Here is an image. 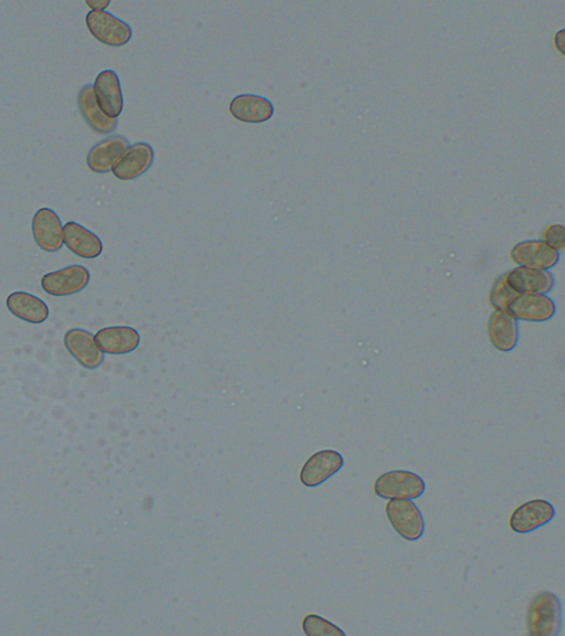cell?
Returning <instances> with one entry per match:
<instances>
[{"mask_svg": "<svg viewBox=\"0 0 565 636\" xmlns=\"http://www.w3.org/2000/svg\"><path fill=\"white\" fill-rule=\"evenodd\" d=\"M562 622V602L556 593L542 591L531 599L527 611L528 634L559 636Z\"/></svg>", "mask_w": 565, "mask_h": 636, "instance_id": "1", "label": "cell"}, {"mask_svg": "<svg viewBox=\"0 0 565 636\" xmlns=\"http://www.w3.org/2000/svg\"><path fill=\"white\" fill-rule=\"evenodd\" d=\"M425 482L413 472L395 470L380 475L374 493L384 500H416L424 494Z\"/></svg>", "mask_w": 565, "mask_h": 636, "instance_id": "2", "label": "cell"}, {"mask_svg": "<svg viewBox=\"0 0 565 636\" xmlns=\"http://www.w3.org/2000/svg\"><path fill=\"white\" fill-rule=\"evenodd\" d=\"M385 513L391 525L401 537L415 542L424 536V517L419 507L411 500H390Z\"/></svg>", "mask_w": 565, "mask_h": 636, "instance_id": "3", "label": "cell"}, {"mask_svg": "<svg viewBox=\"0 0 565 636\" xmlns=\"http://www.w3.org/2000/svg\"><path fill=\"white\" fill-rule=\"evenodd\" d=\"M86 23L89 33L103 45L123 47L133 37V30L129 24L105 10H91L87 15Z\"/></svg>", "mask_w": 565, "mask_h": 636, "instance_id": "4", "label": "cell"}, {"mask_svg": "<svg viewBox=\"0 0 565 636\" xmlns=\"http://www.w3.org/2000/svg\"><path fill=\"white\" fill-rule=\"evenodd\" d=\"M91 274L83 265H68L59 271L50 272L41 280L42 289L47 294L57 296H70L80 293L89 283Z\"/></svg>", "mask_w": 565, "mask_h": 636, "instance_id": "5", "label": "cell"}, {"mask_svg": "<svg viewBox=\"0 0 565 636\" xmlns=\"http://www.w3.org/2000/svg\"><path fill=\"white\" fill-rule=\"evenodd\" d=\"M93 92L102 112L110 119L118 120L124 109L123 92L118 74L113 70L99 73L95 79Z\"/></svg>", "mask_w": 565, "mask_h": 636, "instance_id": "6", "label": "cell"}, {"mask_svg": "<svg viewBox=\"0 0 565 636\" xmlns=\"http://www.w3.org/2000/svg\"><path fill=\"white\" fill-rule=\"evenodd\" d=\"M556 516V510L550 502L533 500L522 504L510 516V528L515 533L529 534L545 526Z\"/></svg>", "mask_w": 565, "mask_h": 636, "instance_id": "7", "label": "cell"}, {"mask_svg": "<svg viewBox=\"0 0 565 636\" xmlns=\"http://www.w3.org/2000/svg\"><path fill=\"white\" fill-rule=\"evenodd\" d=\"M345 464L342 455L334 450H319L310 457L300 471V482L308 487L325 483L332 475L340 472Z\"/></svg>", "mask_w": 565, "mask_h": 636, "instance_id": "8", "label": "cell"}, {"mask_svg": "<svg viewBox=\"0 0 565 636\" xmlns=\"http://www.w3.org/2000/svg\"><path fill=\"white\" fill-rule=\"evenodd\" d=\"M33 233L37 245L46 252L60 251L65 245L60 217L50 208H41L36 212Z\"/></svg>", "mask_w": 565, "mask_h": 636, "instance_id": "9", "label": "cell"}, {"mask_svg": "<svg viewBox=\"0 0 565 636\" xmlns=\"http://www.w3.org/2000/svg\"><path fill=\"white\" fill-rule=\"evenodd\" d=\"M154 159L155 151L149 143H136L126 150L112 172L120 180H133L149 172Z\"/></svg>", "mask_w": 565, "mask_h": 636, "instance_id": "10", "label": "cell"}, {"mask_svg": "<svg viewBox=\"0 0 565 636\" xmlns=\"http://www.w3.org/2000/svg\"><path fill=\"white\" fill-rule=\"evenodd\" d=\"M130 147L128 137L123 135H112L98 144H95L89 151L87 164L92 172L97 174H107L112 171L124 153Z\"/></svg>", "mask_w": 565, "mask_h": 636, "instance_id": "11", "label": "cell"}, {"mask_svg": "<svg viewBox=\"0 0 565 636\" xmlns=\"http://www.w3.org/2000/svg\"><path fill=\"white\" fill-rule=\"evenodd\" d=\"M68 352L87 369H98L104 362V353L99 351L94 335L82 328H72L65 335Z\"/></svg>", "mask_w": 565, "mask_h": 636, "instance_id": "12", "label": "cell"}, {"mask_svg": "<svg viewBox=\"0 0 565 636\" xmlns=\"http://www.w3.org/2000/svg\"><path fill=\"white\" fill-rule=\"evenodd\" d=\"M516 320L546 322L556 314V304L543 294H519L508 306Z\"/></svg>", "mask_w": 565, "mask_h": 636, "instance_id": "13", "label": "cell"}, {"mask_svg": "<svg viewBox=\"0 0 565 636\" xmlns=\"http://www.w3.org/2000/svg\"><path fill=\"white\" fill-rule=\"evenodd\" d=\"M511 258L521 267L541 270L551 269L559 262V252L543 241L518 243L511 250Z\"/></svg>", "mask_w": 565, "mask_h": 636, "instance_id": "14", "label": "cell"}, {"mask_svg": "<svg viewBox=\"0 0 565 636\" xmlns=\"http://www.w3.org/2000/svg\"><path fill=\"white\" fill-rule=\"evenodd\" d=\"M99 351L110 355H125L140 346V333L130 326L102 328L94 335Z\"/></svg>", "mask_w": 565, "mask_h": 636, "instance_id": "15", "label": "cell"}, {"mask_svg": "<svg viewBox=\"0 0 565 636\" xmlns=\"http://www.w3.org/2000/svg\"><path fill=\"white\" fill-rule=\"evenodd\" d=\"M230 113L243 123L261 124L272 119L274 105L261 95L241 94L231 101Z\"/></svg>", "mask_w": 565, "mask_h": 636, "instance_id": "16", "label": "cell"}, {"mask_svg": "<svg viewBox=\"0 0 565 636\" xmlns=\"http://www.w3.org/2000/svg\"><path fill=\"white\" fill-rule=\"evenodd\" d=\"M63 242L68 250L83 259H95L103 252L101 238L75 221L63 227Z\"/></svg>", "mask_w": 565, "mask_h": 636, "instance_id": "17", "label": "cell"}, {"mask_svg": "<svg viewBox=\"0 0 565 636\" xmlns=\"http://www.w3.org/2000/svg\"><path fill=\"white\" fill-rule=\"evenodd\" d=\"M507 282L519 294H545L553 289L554 278L548 271L519 267L507 273Z\"/></svg>", "mask_w": 565, "mask_h": 636, "instance_id": "18", "label": "cell"}, {"mask_svg": "<svg viewBox=\"0 0 565 636\" xmlns=\"http://www.w3.org/2000/svg\"><path fill=\"white\" fill-rule=\"evenodd\" d=\"M78 110L87 123L99 134L108 135L118 129L119 121L108 118L99 108L94 98L92 84H86L78 94Z\"/></svg>", "mask_w": 565, "mask_h": 636, "instance_id": "19", "label": "cell"}, {"mask_svg": "<svg viewBox=\"0 0 565 636\" xmlns=\"http://www.w3.org/2000/svg\"><path fill=\"white\" fill-rule=\"evenodd\" d=\"M10 313L30 324H42L49 317V307L39 298L27 292H14L7 299Z\"/></svg>", "mask_w": 565, "mask_h": 636, "instance_id": "20", "label": "cell"}, {"mask_svg": "<svg viewBox=\"0 0 565 636\" xmlns=\"http://www.w3.org/2000/svg\"><path fill=\"white\" fill-rule=\"evenodd\" d=\"M491 343L500 352H510L518 342V323L509 313L496 311L488 324Z\"/></svg>", "mask_w": 565, "mask_h": 636, "instance_id": "21", "label": "cell"}, {"mask_svg": "<svg viewBox=\"0 0 565 636\" xmlns=\"http://www.w3.org/2000/svg\"><path fill=\"white\" fill-rule=\"evenodd\" d=\"M518 292H516L507 282V273L500 275L495 281L493 288L490 291V303L496 310L508 313V306L512 301L518 296Z\"/></svg>", "mask_w": 565, "mask_h": 636, "instance_id": "22", "label": "cell"}, {"mask_svg": "<svg viewBox=\"0 0 565 636\" xmlns=\"http://www.w3.org/2000/svg\"><path fill=\"white\" fill-rule=\"evenodd\" d=\"M303 629L308 636H346L337 625L315 614H309L304 619Z\"/></svg>", "mask_w": 565, "mask_h": 636, "instance_id": "23", "label": "cell"}, {"mask_svg": "<svg viewBox=\"0 0 565 636\" xmlns=\"http://www.w3.org/2000/svg\"><path fill=\"white\" fill-rule=\"evenodd\" d=\"M543 242L550 246L556 251H562L565 248V228L561 225H552L543 232Z\"/></svg>", "mask_w": 565, "mask_h": 636, "instance_id": "24", "label": "cell"}, {"mask_svg": "<svg viewBox=\"0 0 565 636\" xmlns=\"http://www.w3.org/2000/svg\"><path fill=\"white\" fill-rule=\"evenodd\" d=\"M110 4V0H87V5L97 12H103L104 9L109 7Z\"/></svg>", "mask_w": 565, "mask_h": 636, "instance_id": "25", "label": "cell"}]
</instances>
